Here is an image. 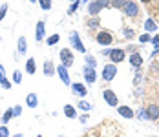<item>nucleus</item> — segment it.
Returning a JSON list of instances; mask_svg holds the SVG:
<instances>
[{
  "label": "nucleus",
  "mask_w": 159,
  "mask_h": 137,
  "mask_svg": "<svg viewBox=\"0 0 159 137\" xmlns=\"http://www.w3.org/2000/svg\"><path fill=\"white\" fill-rule=\"evenodd\" d=\"M122 11H124V15H128V17H135V15L139 13V7H137V4H135V2L128 0V2L122 6Z\"/></svg>",
  "instance_id": "1"
},
{
  "label": "nucleus",
  "mask_w": 159,
  "mask_h": 137,
  "mask_svg": "<svg viewBox=\"0 0 159 137\" xmlns=\"http://www.w3.org/2000/svg\"><path fill=\"white\" fill-rule=\"evenodd\" d=\"M117 75V68H115V64H108V66H104V70H102V79L104 80H112V79H115Z\"/></svg>",
  "instance_id": "2"
},
{
  "label": "nucleus",
  "mask_w": 159,
  "mask_h": 137,
  "mask_svg": "<svg viewBox=\"0 0 159 137\" xmlns=\"http://www.w3.org/2000/svg\"><path fill=\"white\" fill-rule=\"evenodd\" d=\"M60 60H62V66H66V68L73 64V55H71V51L68 48L60 49Z\"/></svg>",
  "instance_id": "3"
},
{
  "label": "nucleus",
  "mask_w": 159,
  "mask_h": 137,
  "mask_svg": "<svg viewBox=\"0 0 159 137\" xmlns=\"http://www.w3.org/2000/svg\"><path fill=\"white\" fill-rule=\"evenodd\" d=\"M104 55H108L112 62L115 64V62H121V60H124V51L122 49H112V51H104Z\"/></svg>",
  "instance_id": "4"
},
{
  "label": "nucleus",
  "mask_w": 159,
  "mask_h": 137,
  "mask_svg": "<svg viewBox=\"0 0 159 137\" xmlns=\"http://www.w3.org/2000/svg\"><path fill=\"white\" fill-rule=\"evenodd\" d=\"M108 4H110V0H97V2H93V4L90 6V9H88V11H90L92 15H97V13H99V9L106 7Z\"/></svg>",
  "instance_id": "5"
},
{
  "label": "nucleus",
  "mask_w": 159,
  "mask_h": 137,
  "mask_svg": "<svg viewBox=\"0 0 159 137\" xmlns=\"http://www.w3.org/2000/svg\"><path fill=\"white\" fill-rule=\"evenodd\" d=\"M70 40L73 42V46H75V49H79L80 53H86V48L82 46V42L79 39V33L77 31H73V33H70Z\"/></svg>",
  "instance_id": "6"
},
{
  "label": "nucleus",
  "mask_w": 159,
  "mask_h": 137,
  "mask_svg": "<svg viewBox=\"0 0 159 137\" xmlns=\"http://www.w3.org/2000/svg\"><path fill=\"white\" fill-rule=\"evenodd\" d=\"M44 37H46V24L42 20H39L37 22V31H35V39H37V42H42Z\"/></svg>",
  "instance_id": "7"
},
{
  "label": "nucleus",
  "mask_w": 159,
  "mask_h": 137,
  "mask_svg": "<svg viewBox=\"0 0 159 137\" xmlns=\"http://www.w3.org/2000/svg\"><path fill=\"white\" fill-rule=\"evenodd\" d=\"M112 40H114V37H112V33H108V31H101L99 35H97V42L102 44V46L112 44Z\"/></svg>",
  "instance_id": "8"
},
{
  "label": "nucleus",
  "mask_w": 159,
  "mask_h": 137,
  "mask_svg": "<svg viewBox=\"0 0 159 137\" xmlns=\"http://www.w3.org/2000/svg\"><path fill=\"white\" fill-rule=\"evenodd\" d=\"M57 73L60 75L62 82H64L66 86H71V82H70V77H68V70H66V66H57Z\"/></svg>",
  "instance_id": "9"
},
{
  "label": "nucleus",
  "mask_w": 159,
  "mask_h": 137,
  "mask_svg": "<svg viewBox=\"0 0 159 137\" xmlns=\"http://www.w3.org/2000/svg\"><path fill=\"white\" fill-rule=\"evenodd\" d=\"M146 119H152V121L159 119V106H156V104L148 106V110H146Z\"/></svg>",
  "instance_id": "10"
},
{
  "label": "nucleus",
  "mask_w": 159,
  "mask_h": 137,
  "mask_svg": "<svg viewBox=\"0 0 159 137\" xmlns=\"http://www.w3.org/2000/svg\"><path fill=\"white\" fill-rule=\"evenodd\" d=\"M104 99H106V102H108L110 106H115V104H117V95H115V92H112V90H106V92H104Z\"/></svg>",
  "instance_id": "11"
},
{
  "label": "nucleus",
  "mask_w": 159,
  "mask_h": 137,
  "mask_svg": "<svg viewBox=\"0 0 159 137\" xmlns=\"http://www.w3.org/2000/svg\"><path fill=\"white\" fill-rule=\"evenodd\" d=\"M84 79H86V82H95V79H97V75H95V70L93 68H84Z\"/></svg>",
  "instance_id": "12"
},
{
  "label": "nucleus",
  "mask_w": 159,
  "mask_h": 137,
  "mask_svg": "<svg viewBox=\"0 0 159 137\" xmlns=\"http://www.w3.org/2000/svg\"><path fill=\"white\" fill-rule=\"evenodd\" d=\"M71 88L75 90V93H79L80 97H86V93H88L86 86H84V84H80V82H73V84H71Z\"/></svg>",
  "instance_id": "13"
},
{
  "label": "nucleus",
  "mask_w": 159,
  "mask_h": 137,
  "mask_svg": "<svg viewBox=\"0 0 159 137\" xmlns=\"http://www.w3.org/2000/svg\"><path fill=\"white\" fill-rule=\"evenodd\" d=\"M0 84H2L4 90H9V88H11V82L6 79V75H4V66H2V64H0Z\"/></svg>",
  "instance_id": "14"
},
{
  "label": "nucleus",
  "mask_w": 159,
  "mask_h": 137,
  "mask_svg": "<svg viewBox=\"0 0 159 137\" xmlns=\"http://www.w3.org/2000/svg\"><path fill=\"white\" fill-rule=\"evenodd\" d=\"M53 73H55V66H53V62H51V60H46V62H44V75L51 77Z\"/></svg>",
  "instance_id": "15"
},
{
  "label": "nucleus",
  "mask_w": 159,
  "mask_h": 137,
  "mask_svg": "<svg viewBox=\"0 0 159 137\" xmlns=\"http://www.w3.org/2000/svg\"><path fill=\"white\" fill-rule=\"evenodd\" d=\"M26 104H28L29 108H37V104H39V101H37V93H28V97H26Z\"/></svg>",
  "instance_id": "16"
},
{
  "label": "nucleus",
  "mask_w": 159,
  "mask_h": 137,
  "mask_svg": "<svg viewBox=\"0 0 159 137\" xmlns=\"http://www.w3.org/2000/svg\"><path fill=\"white\" fill-rule=\"evenodd\" d=\"M130 64H132V66H135V68H139L141 64H143V57H141L139 53L130 55Z\"/></svg>",
  "instance_id": "17"
},
{
  "label": "nucleus",
  "mask_w": 159,
  "mask_h": 137,
  "mask_svg": "<svg viewBox=\"0 0 159 137\" xmlns=\"http://www.w3.org/2000/svg\"><path fill=\"white\" fill-rule=\"evenodd\" d=\"M64 115L73 119V117H77V112H75V108H73L71 104H66V106H64Z\"/></svg>",
  "instance_id": "18"
},
{
  "label": "nucleus",
  "mask_w": 159,
  "mask_h": 137,
  "mask_svg": "<svg viewBox=\"0 0 159 137\" xmlns=\"http://www.w3.org/2000/svg\"><path fill=\"white\" fill-rule=\"evenodd\" d=\"M26 51H28L26 37H20V39H19V53H20V55H26Z\"/></svg>",
  "instance_id": "19"
},
{
  "label": "nucleus",
  "mask_w": 159,
  "mask_h": 137,
  "mask_svg": "<svg viewBox=\"0 0 159 137\" xmlns=\"http://www.w3.org/2000/svg\"><path fill=\"white\" fill-rule=\"evenodd\" d=\"M119 113L122 115V117H126V119H132V117H134V112H132L128 106H121V108H119Z\"/></svg>",
  "instance_id": "20"
},
{
  "label": "nucleus",
  "mask_w": 159,
  "mask_h": 137,
  "mask_svg": "<svg viewBox=\"0 0 159 137\" xmlns=\"http://www.w3.org/2000/svg\"><path fill=\"white\" fill-rule=\"evenodd\" d=\"M26 71L29 73V75H33L37 70H35V59H28V62H26Z\"/></svg>",
  "instance_id": "21"
},
{
  "label": "nucleus",
  "mask_w": 159,
  "mask_h": 137,
  "mask_svg": "<svg viewBox=\"0 0 159 137\" xmlns=\"http://www.w3.org/2000/svg\"><path fill=\"white\" fill-rule=\"evenodd\" d=\"M13 117H15V115H13V108H7V110L4 112V115H2V121H4V124H6L7 121H11Z\"/></svg>",
  "instance_id": "22"
},
{
  "label": "nucleus",
  "mask_w": 159,
  "mask_h": 137,
  "mask_svg": "<svg viewBox=\"0 0 159 137\" xmlns=\"http://www.w3.org/2000/svg\"><path fill=\"white\" fill-rule=\"evenodd\" d=\"M37 2H39V6L44 9V11L51 9V0H37Z\"/></svg>",
  "instance_id": "23"
},
{
  "label": "nucleus",
  "mask_w": 159,
  "mask_h": 137,
  "mask_svg": "<svg viewBox=\"0 0 159 137\" xmlns=\"http://www.w3.org/2000/svg\"><path fill=\"white\" fill-rule=\"evenodd\" d=\"M59 40H60V37H59V33H57V35H51V37L46 40V42H48V46H55Z\"/></svg>",
  "instance_id": "24"
},
{
  "label": "nucleus",
  "mask_w": 159,
  "mask_h": 137,
  "mask_svg": "<svg viewBox=\"0 0 159 137\" xmlns=\"http://www.w3.org/2000/svg\"><path fill=\"white\" fill-rule=\"evenodd\" d=\"M144 28H146L148 31H154V29H156L157 26H156V22H154L152 19H148V20H146V24H144Z\"/></svg>",
  "instance_id": "25"
},
{
  "label": "nucleus",
  "mask_w": 159,
  "mask_h": 137,
  "mask_svg": "<svg viewBox=\"0 0 159 137\" xmlns=\"http://www.w3.org/2000/svg\"><path fill=\"white\" fill-rule=\"evenodd\" d=\"M6 13H7V4H2V7H0V22L4 20Z\"/></svg>",
  "instance_id": "26"
},
{
  "label": "nucleus",
  "mask_w": 159,
  "mask_h": 137,
  "mask_svg": "<svg viewBox=\"0 0 159 137\" xmlns=\"http://www.w3.org/2000/svg\"><path fill=\"white\" fill-rule=\"evenodd\" d=\"M126 2H128V0H112V6H114V7H122Z\"/></svg>",
  "instance_id": "27"
},
{
  "label": "nucleus",
  "mask_w": 159,
  "mask_h": 137,
  "mask_svg": "<svg viewBox=\"0 0 159 137\" xmlns=\"http://www.w3.org/2000/svg\"><path fill=\"white\" fill-rule=\"evenodd\" d=\"M0 137H9V130H7V126L4 124V126H0Z\"/></svg>",
  "instance_id": "28"
},
{
  "label": "nucleus",
  "mask_w": 159,
  "mask_h": 137,
  "mask_svg": "<svg viewBox=\"0 0 159 137\" xmlns=\"http://www.w3.org/2000/svg\"><path fill=\"white\" fill-rule=\"evenodd\" d=\"M86 24H88L90 28H97V26H99L101 22H99V19H92V20H88Z\"/></svg>",
  "instance_id": "29"
},
{
  "label": "nucleus",
  "mask_w": 159,
  "mask_h": 137,
  "mask_svg": "<svg viewBox=\"0 0 159 137\" xmlns=\"http://www.w3.org/2000/svg\"><path fill=\"white\" fill-rule=\"evenodd\" d=\"M79 106L82 108V110H90V108H92V104H90V102H86V101H80Z\"/></svg>",
  "instance_id": "30"
},
{
  "label": "nucleus",
  "mask_w": 159,
  "mask_h": 137,
  "mask_svg": "<svg viewBox=\"0 0 159 137\" xmlns=\"http://www.w3.org/2000/svg\"><path fill=\"white\" fill-rule=\"evenodd\" d=\"M13 80L19 84L20 80H22V73H20V71H15V73H13Z\"/></svg>",
  "instance_id": "31"
},
{
  "label": "nucleus",
  "mask_w": 159,
  "mask_h": 137,
  "mask_svg": "<svg viewBox=\"0 0 159 137\" xmlns=\"http://www.w3.org/2000/svg\"><path fill=\"white\" fill-rule=\"evenodd\" d=\"M84 57H86V62L90 64V68H93V66H95V59H93V57H90V55H84Z\"/></svg>",
  "instance_id": "32"
},
{
  "label": "nucleus",
  "mask_w": 159,
  "mask_h": 137,
  "mask_svg": "<svg viewBox=\"0 0 159 137\" xmlns=\"http://www.w3.org/2000/svg\"><path fill=\"white\" fill-rule=\"evenodd\" d=\"M20 113H22V106H19V104H17V106L13 108V115H15V117H19Z\"/></svg>",
  "instance_id": "33"
},
{
  "label": "nucleus",
  "mask_w": 159,
  "mask_h": 137,
  "mask_svg": "<svg viewBox=\"0 0 159 137\" xmlns=\"http://www.w3.org/2000/svg\"><path fill=\"white\" fill-rule=\"evenodd\" d=\"M139 40L143 42V44H144V42H150V37H148V35L144 33V35H141V37H139Z\"/></svg>",
  "instance_id": "34"
},
{
  "label": "nucleus",
  "mask_w": 159,
  "mask_h": 137,
  "mask_svg": "<svg viewBox=\"0 0 159 137\" xmlns=\"http://www.w3.org/2000/svg\"><path fill=\"white\" fill-rule=\"evenodd\" d=\"M77 6H79V4H77V2H73V6H71V7H70V11H68V13H70V15H71V13H73V11H75V9H77Z\"/></svg>",
  "instance_id": "35"
},
{
  "label": "nucleus",
  "mask_w": 159,
  "mask_h": 137,
  "mask_svg": "<svg viewBox=\"0 0 159 137\" xmlns=\"http://www.w3.org/2000/svg\"><path fill=\"white\" fill-rule=\"evenodd\" d=\"M152 42H154V44H156V46H159V35H156V37H154V39H152Z\"/></svg>",
  "instance_id": "36"
},
{
  "label": "nucleus",
  "mask_w": 159,
  "mask_h": 137,
  "mask_svg": "<svg viewBox=\"0 0 159 137\" xmlns=\"http://www.w3.org/2000/svg\"><path fill=\"white\" fill-rule=\"evenodd\" d=\"M124 35H126V37H132L134 33H132V29H126V31H124Z\"/></svg>",
  "instance_id": "37"
},
{
  "label": "nucleus",
  "mask_w": 159,
  "mask_h": 137,
  "mask_svg": "<svg viewBox=\"0 0 159 137\" xmlns=\"http://www.w3.org/2000/svg\"><path fill=\"white\" fill-rule=\"evenodd\" d=\"M141 2H144V4H148V2H152V0H141Z\"/></svg>",
  "instance_id": "38"
},
{
  "label": "nucleus",
  "mask_w": 159,
  "mask_h": 137,
  "mask_svg": "<svg viewBox=\"0 0 159 137\" xmlns=\"http://www.w3.org/2000/svg\"><path fill=\"white\" fill-rule=\"evenodd\" d=\"M13 137H22V134H17V135H13Z\"/></svg>",
  "instance_id": "39"
},
{
  "label": "nucleus",
  "mask_w": 159,
  "mask_h": 137,
  "mask_svg": "<svg viewBox=\"0 0 159 137\" xmlns=\"http://www.w3.org/2000/svg\"><path fill=\"white\" fill-rule=\"evenodd\" d=\"M29 2H37V0H29Z\"/></svg>",
  "instance_id": "40"
},
{
  "label": "nucleus",
  "mask_w": 159,
  "mask_h": 137,
  "mask_svg": "<svg viewBox=\"0 0 159 137\" xmlns=\"http://www.w3.org/2000/svg\"><path fill=\"white\" fill-rule=\"evenodd\" d=\"M37 137H42V135H37Z\"/></svg>",
  "instance_id": "41"
}]
</instances>
